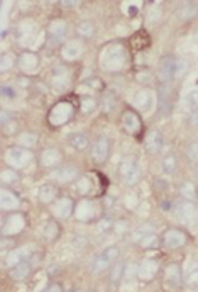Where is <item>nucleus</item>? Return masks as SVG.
Returning a JSON list of instances; mask_svg holds the SVG:
<instances>
[{
	"label": "nucleus",
	"mask_w": 198,
	"mask_h": 292,
	"mask_svg": "<svg viewBox=\"0 0 198 292\" xmlns=\"http://www.w3.org/2000/svg\"><path fill=\"white\" fill-rule=\"evenodd\" d=\"M132 104L134 107L137 110H142V113H149L153 109V104H154V95L149 88H142L134 95L132 99Z\"/></svg>",
	"instance_id": "obj_18"
},
{
	"label": "nucleus",
	"mask_w": 198,
	"mask_h": 292,
	"mask_svg": "<svg viewBox=\"0 0 198 292\" xmlns=\"http://www.w3.org/2000/svg\"><path fill=\"white\" fill-rule=\"evenodd\" d=\"M0 206H2V211H15L20 208V199L19 195L12 192V190L9 189H2V192H0Z\"/></svg>",
	"instance_id": "obj_20"
},
{
	"label": "nucleus",
	"mask_w": 198,
	"mask_h": 292,
	"mask_svg": "<svg viewBox=\"0 0 198 292\" xmlns=\"http://www.w3.org/2000/svg\"><path fill=\"white\" fill-rule=\"evenodd\" d=\"M29 255H31V253H29V248H26V246L17 248V250L10 252L7 257H5V265L12 268V267H15V265L26 262V260L29 258Z\"/></svg>",
	"instance_id": "obj_22"
},
{
	"label": "nucleus",
	"mask_w": 198,
	"mask_h": 292,
	"mask_svg": "<svg viewBox=\"0 0 198 292\" xmlns=\"http://www.w3.org/2000/svg\"><path fill=\"white\" fill-rule=\"evenodd\" d=\"M188 243V235L180 228H171L163 235V245L169 250H176Z\"/></svg>",
	"instance_id": "obj_10"
},
{
	"label": "nucleus",
	"mask_w": 198,
	"mask_h": 292,
	"mask_svg": "<svg viewBox=\"0 0 198 292\" xmlns=\"http://www.w3.org/2000/svg\"><path fill=\"white\" fill-rule=\"evenodd\" d=\"M110 140L105 136L98 138L97 141L93 143V148H92V162L95 165H104V163L109 160L110 156Z\"/></svg>",
	"instance_id": "obj_11"
},
{
	"label": "nucleus",
	"mask_w": 198,
	"mask_h": 292,
	"mask_svg": "<svg viewBox=\"0 0 198 292\" xmlns=\"http://www.w3.org/2000/svg\"><path fill=\"white\" fill-rule=\"evenodd\" d=\"M14 65H15V56L12 55V53H4L2 60H0V70L7 72L9 68H12Z\"/></svg>",
	"instance_id": "obj_45"
},
{
	"label": "nucleus",
	"mask_w": 198,
	"mask_h": 292,
	"mask_svg": "<svg viewBox=\"0 0 198 292\" xmlns=\"http://www.w3.org/2000/svg\"><path fill=\"white\" fill-rule=\"evenodd\" d=\"M61 158L63 155L60 150H56V148H47V150L41 153V165L53 168L61 162Z\"/></svg>",
	"instance_id": "obj_23"
},
{
	"label": "nucleus",
	"mask_w": 198,
	"mask_h": 292,
	"mask_svg": "<svg viewBox=\"0 0 198 292\" xmlns=\"http://www.w3.org/2000/svg\"><path fill=\"white\" fill-rule=\"evenodd\" d=\"M100 63L107 72H120L129 63V53L122 42H109L100 51Z\"/></svg>",
	"instance_id": "obj_1"
},
{
	"label": "nucleus",
	"mask_w": 198,
	"mask_h": 292,
	"mask_svg": "<svg viewBox=\"0 0 198 292\" xmlns=\"http://www.w3.org/2000/svg\"><path fill=\"white\" fill-rule=\"evenodd\" d=\"M95 178H97V173L93 175H83L82 178L78 180V192L82 195H90L93 194V189H95Z\"/></svg>",
	"instance_id": "obj_28"
},
{
	"label": "nucleus",
	"mask_w": 198,
	"mask_h": 292,
	"mask_svg": "<svg viewBox=\"0 0 198 292\" xmlns=\"http://www.w3.org/2000/svg\"><path fill=\"white\" fill-rule=\"evenodd\" d=\"M5 162L9 163L10 168L14 170H22L33 162V153L28 148L22 146H14L5 151Z\"/></svg>",
	"instance_id": "obj_4"
},
{
	"label": "nucleus",
	"mask_w": 198,
	"mask_h": 292,
	"mask_svg": "<svg viewBox=\"0 0 198 292\" xmlns=\"http://www.w3.org/2000/svg\"><path fill=\"white\" fill-rule=\"evenodd\" d=\"M2 95H4V99H14L15 90L12 87H2Z\"/></svg>",
	"instance_id": "obj_50"
},
{
	"label": "nucleus",
	"mask_w": 198,
	"mask_h": 292,
	"mask_svg": "<svg viewBox=\"0 0 198 292\" xmlns=\"http://www.w3.org/2000/svg\"><path fill=\"white\" fill-rule=\"evenodd\" d=\"M42 292H63V287L60 284H53V285H50V287H47L46 290H42Z\"/></svg>",
	"instance_id": "obj_51"
},
{
	"label": "nucleus",
	"mask_w": 198,
	"mask_h": 292,
	"mask_svg": "<svg viewBox=\"0 0 198 292\" xmlns=\"http://www.w3.org/2000/svg\"><path fill=\"white\" fill-rule=\"evenodd\" d=\"M66 31H68V26L63 19L51 20L50 26H47V36H46L47 42H50L51 46H58L60 42H63V39H65Z\"/></svg>",
	"instance_id": "obj_12"
},
{
	"label": "nucleus",
	"mask_w": 198,
	"mask_h": 292,
	"mask_svg": "<svg viewBox=\"0 0 198 292\" xmlns=\"http://www.w3.org/2000/svg\"><path fill=\"white\" fill-rule=\"evenodd\" d=\"M141 168H139V165H136L129 173L126 175L124 177V182H126V185H129V187H132V185H136L139 180H141Z\"/></svg>",
	"instance_id": "obj_42"
},
{
	"label": "nucleus",
	"mask_w": 198,
	"mask_h": 292,
	"mask_svg": "<svg viewBox=\"0 0 198 292\" xmlns=\"http://www.w3.org/2000/svg\"><path fill=\"white\" fill-rule=\"evenodd\" d=\"M158 263L154 262V260H146V262H142L141 263V267H139V279H142V280H151L156 277V274H158Z\"/></svg>",
	"instance_id": "obj_26"
},
{
	"label": "nucleus",
	"mask_w": 198,
	"mask_h": 292,
	"mask_svg": "<svg viewBox=\"0 0 198 292\" xmlns=\"http://www.w3.org/2000/svg\"><path fill=\"white\" fill-rule=\"evenodd\" d=\"M17 143H19V145L22 146V148H31V146H34L36 143H37V134L26 131V132H22V134L17 138Z\"/></svg>",
	"instance_id": "obj_39"
},
{
	"label": "nucleus",
	"mask_w": 198,
	"mask_h": 292,
	"mask_svg": "<svg viewBox=\"0 0 198 292\" xmlns=\"http://www.w3.org/2000/svg\"><path fill=\"white\" fill-rule=\"evenodd\" d=\"M175 212H176V217L183 222V224H193L198 217V212H196V206L195 203L191 200H180L176 203L175 206Z\"/></svg>",
	"instance_id": "obj_9"
},
{
	"label": "nucleus",
	"mask_w": 198,
	"mask_h": 292,
	"mask_svg": "<svg viewBox=\"0 0 198 292\" xmlns=\"http://www.w3.org/2000/svg\"><path fill=\"white\" fill-rule=\"evenodd\" d=\"M180 66L181 61L176 60L175 56L166 55L161 58L159 61V68H158V80L161 85H168L171 80H175L180 73Z\"/></svg>",
	"instance_id": "obj_3"
},
{
	"label": "nucleus",
	"mask_w": 198,
	"mask_h": 292,
	"mask_svg": "<svg viewBox=\"0 0 198 292\" xmlns=\"http://www.w3.org/2000/svg\"><path fill=\"white\" fill-rule=\"evenodd\" d=\"M161 168L164 173H175L176 168H178V158H176L175 153H168V155H164V158L161 160Z\"/></svg>",
	"instance_id": "obj_32"
},
{
	"label": "nucleus",
	"mask_w": 198,
	"mask_h": 292,
	"mask_svg": "<svg viewBox=\"0 0 198 292\" xmlns=\"http://www.w3.org/2000/svg\"><path fill=\"white\" fill-rule=\"evenodd\" d=\"M80 88H88V90H105V83L102 82V78L98 77H92L88 78L87 82H83L80 85Z\"/></svg>",
	"instance_id": "obj_41"
},
{
	"label": "nucleus",
	"mask_w": 198,
	"mask_h": 292,
	"mask_svg": "<svg viewBox=\"0 0 198 292\" xmlns=\"http://www.w3.org/2000/svg\"><path fill=\"white\" fill-rule=\"evenodd\" d=\"M117 105H119V97L115 95V92H112V90L105 92V97H104V110H105V114L114 113V110L117 109Z\"/></svg>",
	"instance_id": "obj_34"
},
{
	"label": "nucleus",
	"mask_w": 198,
	"mask_h": 292,
	"mask_svg": "<svg viewBox=\"0 0 198 292\" xmlns=\"http://www.w3.org/2000/svg\"><path fill=\"white\" fill-rule=\"evenodd\" d=\"M77 31H78V34L82 36V38H93L95 26H93V23H90V20H83V23L78 24Z\"/></svg>",
	"instance_id": "obj_38"
},
{
	"label": "nucleus",
	"mask_w": 198,
	"mask_h": 292,
	"mask_svg": "<svg viewBox=\"0 0 198 292\" xmlns=\"http://www.w3.org/2000/svg\"><path fill=\"white\" fill-rule=\"evenodd\" d=\"M98 212H100L98 204L92 199L80 200V203L77 204V208H75V216L78 217V221H83V222L93 221L95 217L98 216Z\"/></svg>",
	"instance_id": "obj_7"
},
{
	"label": "nucleus",
	"mask_w": 198,
	"mask_h": 292,
	"mask_svg": "<svg viewBox=\"0 0 198 292\" xmlns=\"http://www.w3.org/2000/svg\"><path fill=\"white\" fill-rule=\"evenodd\" d=\"M24 226H26V217L22 214H19V212H12V214L4 221L2 231H4V235L12 236V235H17V233L22 231Z\"/></svg>",
	"instance_id": "obj_16"
},
{
	"label": "nucleus",
	"mask_w": 198,
	"mask_h": 292,
	"mask_svg": "<svg viewBox=\"0 0 198 292\" xmlns=\"http://www.w3.org/2000/svg\"><path fill=\"white\" fill-rule=\"evenodd\" d=\"M141 245L144 248H156L159 245V240H158V236L154 235V233H151V235H147L146 238H142L141 240Z\"/></svg>",
	"instance_id": "obj_47"
},
{
	"label": "nucleus",
	"mask_w": 198,
	"mask_h": 292,
	"mask_svg": "<svg viewBox=\"0 0 198 292\" xmlns=\"http://www.w3.org/2000/svg\"><path fill=\"white\" fill-rule=\"evenodd\" d=\"M112 228H114V222H112L110 219H102L98 222V230L100 231H110Z\"/></svg>",
	"instance_id": "obj_49"
},
{
	"label": "nucleus",
	"mask_w": 198,
	"mask_h": 292,
	"mask_svg": "<svg viewBox=\"0 0 198 292\" xmlns=\"http://www.w3.org/2000/svg\"><path fill=\"white\" fill-rule=\"evenodd\" d=\"M166 280H168L169 284H173V285H178L181 284V280H183V274H181V268H180V265H176V263H171L166 267Z\"/></svg>",
	"instance_id": "obj_29"
},
{
	"label": "nucleus",
	"mask_w": 198,
	"mask_h": 292,
	"mask_svg": "<svg viewBox=\"0 0 198 292\" xmlns=\"http://www.w3.org/2000/svg\"><path fill=\"white\" fill-rule=\"evenodd\" d=\"M75 113H77V107H75L73 102L60 100V102H56L51 107L50 114H47V123H50L51 127H61L73 119Z\"/></svg>",
	"instance_id": "obj_2"
},
{
	"label": "nucleus",
	"mask_w": 198,
	"mask_h": 292,
	"mask_svg": "<svg viewBox=\"0 0 198 292\" xmlns=\"http://www.w3.org/2000/svg\"><path fill=\"white\" fill-rule=\"evenodd\" d=\"M186 158L193 167H198V141H191L186 146Z\"/></svg>",
	"instance_id": "obj_40"
},
{
	"label": "nucleus",
	"mask_w": 198,
	"mask_h": 292,
	"mask_svg": "<svg viewBox=\"0 0 198 292\" xmlns=\"http://www.w3.org/2000/svg\"><path fill=\"white\" fill-rule=\"evenodd\" d=\"M185 282L188 287H196L198 285V262H195L188 268V272H186V275H185Z\"/></svg>",
	"instance_id": "obj_37"
},
{
	"label": "nucleus",
	"mask_w": 198,
	"mask_h": 292,
	"mask_svg": "<svg viewBox=\"0 0 198 292\" xmlns=\"http://www.w3.org/2000/svg\"><path fill=\"white\" fill-rule=\"evenodd\" d=\"M58 195H60V190H58L56 185L51 184H44L41 185L39 192H37V199L42 204H55L58 200Z\"/></svg>",
	"instance_id": "obj_21"
},
{
	"label": "nucleus",
	"mask_w": 198,
	"mask_h": 292,
	"mask_svg": "<svg viewBox=\"0 0 198 292\" xmlns=\"http://www.w3.org/2000/svg\"><path fill=\"white\" fill-rule=\"evenodd\" d=\"M163 146H164V138L161 134V131H158V129L149 131L146 140H144V148H146V151L151 153V155H158V153L163 150Z\"/></svg>",
	"instance_id": "obj_17"
},
{
	"label": "nucleus",
	"mask_w": 198,
	"mask_h": 292,
	"mask_svg": "<svg viewBox=\"0 0 198 292\" xmlns=\"http://www.w3.org/2000/svg\"><path fill=\"white\" fill-rule=\"evenodd\" d=\"M124 263H117L114 268H112V282L117 284L119 280L122 279V275H124Z\"/></svg>",
	"instance_id": "obj_48"
},
{
	"label": "nucleus",
	"mask_w": 198,
	"mask_h": 292,
	"mask_svg": "<svg viewBox=\"0 0 198 292\" xmlns=\"http://www.w3.org/2000/svg\"><path fill=\"white\" fill-rule=\"evenodd\" d=\"M196 14H198L196 5L191 4V2L181 5V9H180V12H178V15H180L181 20H190V19H193Z\"/></svg>",
	"instance_id": "obj_36"
},
{
	"label": "nucleus",
	"mask_w": 198,
	"mask_h": 292,
	"mask_svg": "<svg viewBox=\"0 0 198 292\" xmlns=\"http://www.w3.org/2000/svg\"><path fill=\"white\" fill-rule=\"evenodd\" d=\"M117 257H119V248H117V246H109L107 250L102 252L98 257L92 262V267H90L92 274H102L104 270H107L112 263L115 262Z\"/></svg>",
	"instance_id": "obj_6"
},
{
	"label": "nucleus",
	"mask_w": 198,
	"mask_h": 292,
	"mask_svg": "<svg viewBox=\"0 0 198 292\" xmlns=\"http://www.w3.org/2000/svg\"><path fill=\"white\" fill-rule=\"evenodd\" d=\"M31 274V263L26 260V262L15 265V267H12L9 270V277L12 280H17V282H20V280H26L29 277Z\"/></svg>",
	"instance_id": "obj_27"
},
{
	"label": "nucleus",
	"mask_w": 198,
	"mask_h": 292,
	"mask_svg": "<svg viewBox=\"0 0 198 292\" xmlns=\"http://www.w3.org/2000/svg\"><path fill=\"white\" fill-rule=\"evenodd\" d=\"M71 80H73L71 70H69L66 65H58L53 68L50 83L55 92H66V90L71 87Z\"/></svg>",
	"instance_id": "obj_5"
},
{
	"label": "nucleus",
	"mask_w": 198,
	"mask_h": 292,
	"mask_svg": "<svg viewBox=\"0 0 198 292\" xmlns=\"http://www.w3.org/2000/svg\"><path fill=\"white\" fill-rule=\"evenodd\" d=\"M180 194H181V197H183L185 200H191V203H195L196 197H198L196 185L191 184V182H185L183 185H181Z\"/></svg>",
	"instance_id": "obj_33"
},
{
	"label": "nucleus",
	"mask_w": 198,
	"mask_h": 292,
	"mask_svg": "<svg viewBox=\"0 0 198 292\" xmlns=\"http://www.w3.org/2000/svg\"><path fill=\"white\" fill-rule=\"evenodd\" d=\"M149 44H151V38H149V34L146 31H137V33L131 38L132 51H144V50H147Z\"/></svg>",
	"instance_id": "obj_24"
},
{
	"label": "nucleus",
	"mask_w": 198,
	"mask_h": 292,
	"mask_svg": "<svg viewBox=\"0 0 198 292\" xmlns=\"http://www.w3.org/2000/svg\"><path fill=\"white\" fill-rule=\"evenodd\" d=\"M122 126H124L126 132H129L132 136H139L142 132V119L139 118L137 110H134L131 107L124 109V113H122Z\"/></svg>",
	"instance_id": "obj_8"
},
{
	"label": "nucleus",
	"mask_w": 198,
	"mask_h": 292,
	"mask_svg": "<svg viewBox=\"0 0 198 292\" xmlns=\"http://www.w3.org/2000/svg\"><path fill=\"white\" fill-rule=\"evenodd\" d=\"M185 102H186V107H188L191 113H193V110H198V88L190 90L188 95H186V99H185Z\"/></svg>",
	"instance_id": "obj_43"
},
{
	"label": "nucleus",
	"mask_w": 198,
	"mask_h": 292,
	"mask_svg": "<svg viewBox=\"0 0 198 292\" xmlns=\"http://www.w3.org/2000/svg\"><path fill=\"white\" fill-rule=\"evenodd\" d=\"M17 178H19V173L15 172L14 168H4V172H2V184H4V185L12 184V182H15Z\"/></svg>",
	"instance_id": "obj_46"
},
{
	"label": "nucleus",
	"mask_w": 198,
	"mask_h": 292,
	"mask_svg": "<svg viewBox=\"0 0 198 292\" xmlns=\"http://www.w3.org/2000/svg\"><path fill=\"white\" fill-rule=\"evenodd\" d=\"M75 212V204L69 197H61L53 204V214L60 219H68Z\"/></svg>",
	"instance_id": "obj_19"
},
{
	"label": "nucleus",
	"mask_w": 198,
	"mask_h": 292,
	"mask_svg": "<svg viewBox=\"0 0 198 292\" xmlns=\"http://www.w3.org/2000/svg\"><path fill=\"white\" fill-rule=\"evenodd\" d=\"M19 68L22 70L26 75H34L39 70V56L34 51H26L19 56Z\"/></svg>",
	"instance_id": "obj_14"
},
{
	"label": "nucleus",
	"mask_w": 198,
	"mask_h": 292,
	"mask_svg": "<svg viewBox=\"0 0 198 292\" xmlns=\"http://www.w3.org/2000/svg\"><path fill=\"white\" fill-rule=\"evenodd\" d=\"M98 107V100L93 97V95H83L82 99H80V110H82L83 114H92L95 113Z\"/></svg>",
	"instance_id": "obj_30"
},
{
	"label": "nucleus",
	"mask_w": 198,
	"mask_h": 292,
	"mask_svg": "<svg viewBox=\"0 0 198 292\" xmlns=\"http://www.w3.org/2000/svg\"><path fill=\"white\" fill-rule=\"evenodd\" d=\"M42 235H44V238L47 241H55L58 236H60V226H58L56 221H50L46 222L44 226V231H42Z\"/></svg>",
	"instance_id": "obj_35"
},
{
	"label": "nucleus",
	"mask_w": 198,
	"mask_h": 292,
	"mask_svg": "<svg viewBox=\"0 0 198 292\" xmlns=\"http://www.w3.org/2000/svg\"><path fill=\"white\" fill-rule=\"evenodd\" d=\"M136 165H137V163H136V160H132V158H126V160H122L120 165H119V175L124 178L126 175L129 173Z\"/></svg>",
	"instance_id": "obj_44"
},
{
	"label": "nucleus",
	"mask_w": 198,
	"mask_h": 292,
	"mask_svg": "<svg viewBox=\"0 0 198 292\" xmlns=\"http://www.w3.org/2000/svg\"><path fill=\"white\" fill-rule=\"evenodd\" d=\"M80 170L75 167V165H66V167H61L58 168L55 173H53V177H55L58 182H71L78 177Z\"/></svg>",
	"instance_id": "obj_25"
},
{
	"label": "nucleus",
	"mask_w": 198,
	"mask_h": 292,
	"mask_svg": "<svg viewBox=\"0 0 198 292\" xmlns=\"http://www.w3.org/2000/svg\"><path fill=\"white\" fill-rule=\"evenodd\" d=\"M83 53H85V42L80 39H71L63 46L61 56H63V60L69 63V61L80 60V58L83 56Z\"/></svg>",
	"instance_id": "obj_13"
},
{
	"label": "nucleus",
	"mask_w": 198,
	"mask_h": 292,
	"mask_svg": "<svg viewBox=\"0 0 198 292\" xmlns=\"http://www.w3.org/2000/svg\"><path fill=\"white\" fill-rule=\"evenodd\" d=\"M173 104H175V97H173V92L168 85H161L158 90V107H159V113L168 116L171 114L173 110Z\"/></svg>",
	"instance_id": "obj_15"
},
{
	"label": "nucleus",
	"mask_w": 198,
	"mask_h": 292,
	"mask_svg": "<svg viewBox=\"0 0 198 292\" xmlns=\"http://www.w3.org/2000/svg\"><path fill=\"white\" fill-rule=\"evenodd\" d=\"M69 145H71L75 150L83 151L85 148L90 145V140L85 132H75V134L69 136Z\"/></svg>",
	"instance_id": "obj_31"
}]
</instances>
